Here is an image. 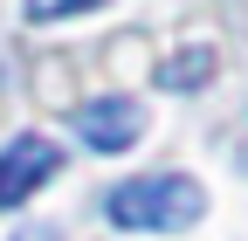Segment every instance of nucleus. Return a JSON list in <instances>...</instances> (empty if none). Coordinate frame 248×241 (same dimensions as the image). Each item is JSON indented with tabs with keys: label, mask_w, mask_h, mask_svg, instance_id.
Returning a JSON list of instances; mask_svg holds the SVG:
<instances>
[{
	"label": "nucleus",
	"mask_w": 248,
	"mask_h": 241,
	"mask_svg": "<svg viewBox=\"0 0 248 241\" xmlns=\"http://www.w3.org/2000/svg\"><path fill=\"white\" fill-rule=\"evenodd\" d=\"M104 214L124 234H179V227H193L207 214V193L186 172H152V179H124L104 200Z\"/></svg>",
	"instance_id": "1"
},
{
	"label": "nucleus",
	"mask_w": 248,
	"mask_h": 241,
	"mask_svg": "<svg viewBox=\"0 0 248 241\" xmlns=\"http://www.w3.org/2000/svg\"><path fill=\"white\" fill-rule=\"evenodd\" d=\"M55 172H62V152H55L42 131H21L7 152H0V214H14V207L35 193V186H48Z\"/></svg>",
	"instance_id": "2"
},
{
	"label": "nucleus",
	"mask_w": 248,
	"mask_h": 241,
	"mask_svg": "<svg viewBox=\"0 0 248 241\" xmlns=\"http://www.w3.org/2000/svg\"><path fill=\"white\" fill-rule=\"evenodd\" d=\"M76 138L90 145V152H124V145H138V131H145V104L138 97H90V104H76Z\"/></svg>",
	"instance_id": "3"
},
{
	"label": "nucleus",
	"mask_w": 248,
	"mask_h": 241,
	"mask_svg": "<svg viewBox=\"0 0 248 241\" xmlns=\"http://www.w3.org/2000/svg\"><path fill=\"white\" fill-rule=\"evenodd\" d=\"M207 76H214V48H207V42H193L186 55H172V62L159 69V83H166V90H200Z\"/></svg>",
	"instance_id": "4"
},
{
	"label": "nucleus",
	"mask_w": 248,
	"mask_h": 241,
	"mask_svg": "<svg viewBox=\"0 0 248 241\" xmlns=\"http://www.w3.org/2000/svg\"><path fill=\"white\" fill-rule=\"evenodd\" d=\"M28 21H69V14H90V7H104V0H21Z\"/></svg>",
	"instance_id": "5"
},
{
	"label": "nucleus",
	"mask_w": 248,
	"mask_h": 241,
	"mask_svg": "<svg viewBox=\"0 0 248 241\" xmlns=\"http://www.w3.org/2000/svg\"><path fill=\"white\" fill-rule=\"evenodd\" d=\"M14 241H55V227H21Z\"/></svg>",
	"instance_id": "6"
}]
</instances>
